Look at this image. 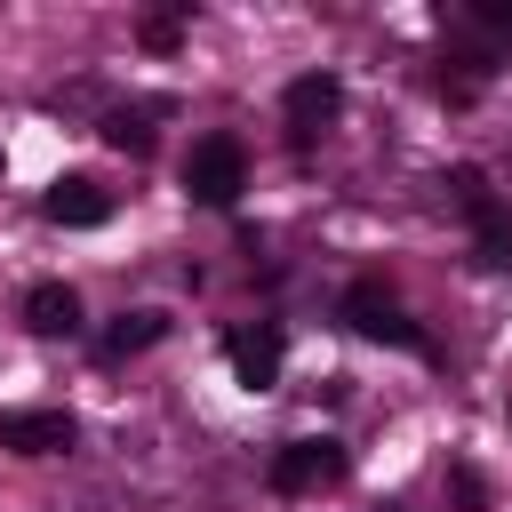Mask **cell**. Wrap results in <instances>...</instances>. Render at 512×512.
Masks as SVG:
<instances>
[{"label":"cell","mask_w":512,"mask_h":512,"mask_svg":"<svg viewBox=\"0 0 512 512\" xmlns=\"http://www.w3.org/2000/svg\"><path fill=\"white\" fill-rule=\"evenodd\" d=\"M280 112H288V136L312 144V136L344 112V80H336V72H296V80L280 88Z\"/></svg>","instance_id":"8992f818"},{"label":"cell","mask_w":512,"mask_h":512,"mask_svg":"<svg viewBox=\"0 0 512 512\" xmlns=\"http://www.w3.org/2000/svg\"><path fill=\"white\" fill-rule=\"evenodd\" d=\"M152 120H160L152 104H136V112L120 104V112H104V144H112V152H128V160H144V152H152Z\"/></svg>","instance_id":"8fae6325"},{"label":"cell","mask_w":512,"mask_h":512,"mask_svg":"<svg viewBox=\"0 0 512 512\" xmlns=\"http://www.w3.org/2000/svg\"><path fill=\"white\" fill-rule=\"evenodd\" d=\"M440 192H448V208L472 224V264L504 272V264H512V208L488 192V176H480V168H448Z\"/></svg>","instance_id":"6da1fadb"},{"label":"cell","mask_w":512,"mask_h":512,"mask_svg":"<svg viewBox=\"0 0 512 512\" xmlns=\"http://www.w3.org/2000/svg\"><path fill=\"white\" fill-rule=\"evenodd\" d=\"M336 312H344V328H352V336H368V344H400V352H432V344H424V328H416V320L400 312V296H392L384 280H352Z\"/></svg>","instance_id":"3957f363"},{"label":"cell","mask_w":512,"mask_h":512,"mask_svg":"<svg viewBox=\"0 0 512 512\" xmlns=\"http://www.w3.org/2000/svg\"><path fill=\"white\" fill-rule=\"evenodd\" d=\"M40 216H48V224H72V232H96V224L112 216V192H104L96 176H56L48 200H40Z\"/></svg>","instance_id":"ba28073f"},{"label":"cell","mask_w":512,"mask_h":512,"mask_svg":"<svg viewBox=\"0 0 512 512\" xmlns=\"http://www.w3.org/2000/svg\"><path fill=\"white\" fill-rule=\"evenodd\" d=\"M160 336H168V312H120L96 352H104V360H128V352H152Z\"/></svg>","instance_id":"30bf717a"},{"label":"cell","mask_w":512,"mask_h":512,"mask_svg":"<svg viewBox=\"0 0 512 512\" xmlns=\"http://www.w3.org/2000/svg\"><path fill=\"white\" fill-rule=\"evenodd\" d=\"M336 480H344V448H336L328 432L272 448V488H280V496H312V488H336Z\"/></svg>","instance_id":"277c9868"},{"label":"cell","mask_w":512,"mask_h":512,"mask_svg":"<svg viewBox=\"0 0 512 512\" xmlns=\"http://www.w3.org/2000/svg\"><path fill=\"white\" fill-rule=\"evenodd\" d=\"M24 328H32V336H72V328H80V296H72L64 280H32V288H24Z\"/></svg>","instance_id":"9c48e42d"},{"label":"cell","mask_w":512,"mask_h":512,"mask_svg":"<svg viewBox=\"0 0 512 512\" xmlns=\"http://www.w3.org/2000/svg\"><path fill=\"white\" fill-rule=\"evenodd\" d=\"M448 488H456V504H464V512H488V488H480V472H464V464H456V472H448Z\"/></svg>","instance_id":"5bb4252c"},{"label":"cell","mask_w":512,"mask_h":512,"mask_svg":"<svg viewBox=\"0 0 512 512\" xmlns=\"http://www.w3.org/2000/svg\"><path fill=\"white\" fill-rule=\"evenodd\" d=\"M0 448L8 456H72L80 424H72V408H8L0 416Z\"/></svg>","instance_id":"5b68a950"},{"label":"cell","mask_w":512,"mask_h":512,"mask_svg":"<svg viewBox=\"0 0 512 512\" xmlns=\"http://www.w3.org/2000/svg\"><path fill=\"white\" fill-rule=\"evenodd\" d=\"M464 24H480V32L512 40V0H472V8H464Z\"/></svg>","instance_id":"4fadbf2b"},{"label":"cell","mask_w":512,"mask_h":512,"mask_svg":"<svg viewBox=\"0 0 512 512\" xmlns=\"http://www.w3.org/2000/svg\"><path fill=\"white\" fill-rule=\"evenodd\" d=\"M136 40H144V48H160V56H168V48H176V40H184V8H160V16H144V24H136Z\"/></svg>","instance_id":"7c38bea8"},{"label":"cell","mask_w":512,"mask_h":512,"mask_svg":"<svg viewBox=\"0 0 512 512\" xmlns=\"http://www.w3.org/2000/svg\"><path fill=\"white\" fill-rule=\"evenodd\" d=\"M184 192L200 200V208H232L240 192H248V152H240V136H200L192 152H184Z\"/></svg>","instance_id":"7a4b0ae2"},{"label":"cell","mask_w":512,"mask_h":512,"mask_svg":"<svg viewBox=\"0 0 512 512\" xmlns=\"http://www.w3.org/2000/svg\"><path fill=\"white\" fill-rule=\"evenodd\" d=\"M224 360H232V376H240L248 392H272V384H280V360H288V336H280L272 320L232 328V336H224Z\"/></svg>","instance_id":"52a82bcc"},{"label":"cell","mask_w":512,"mask_h":512,"mask_svg":"<svg viewBox=\"0 0 512 512\" xmlns=\"http://www.w3.org/2000/svg\"><path fill=\"white\" fill-rule=\"evenodd\" d=\"M384 512H408V504H384Z\"/></svg>","instance_id":"9a60e30c"}]
</instances>
